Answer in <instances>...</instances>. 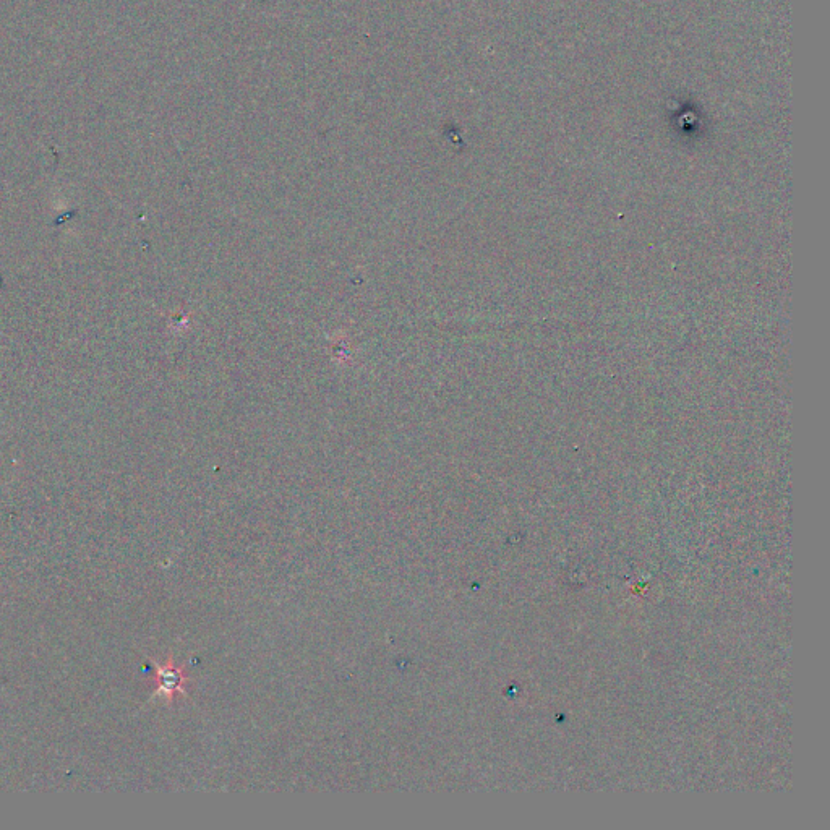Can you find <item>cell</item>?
Wrapping results in <instances>:
<instances>
[{
    "mask_svg": "<svg viewBox=\"0 0 830 830\" xmlns=\"http://www.w3.org/2000/svg\"><path fill=\"white\" fill-rule=\"evenodd\" d=\"M156 691L164 698L172 699L177 693H184V685L187 678L176 665H158L155 675Z\"/></svg>",
    "mask_w": 830,
    "mask_h": 830,
    "instance_id": "6da1fadb",
    "label": "cell"
}]
</instances>
